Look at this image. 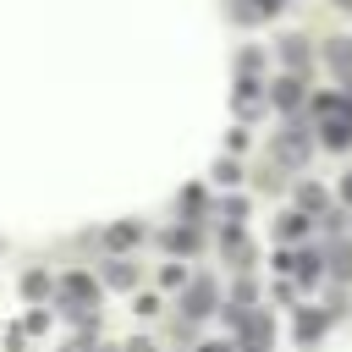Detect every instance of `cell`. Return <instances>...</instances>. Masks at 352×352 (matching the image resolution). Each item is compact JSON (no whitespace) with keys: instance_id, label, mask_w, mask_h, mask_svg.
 <instances>
[{"instance_id":"cell-20","label":"cell","mask_w":352,"mask_h":352,"mask_svg":"<svg viewBox=\"0 0 352 352\" xmlns=\"http://www.w3.org/2000/svg\"><path fill=\"white\" fill-rule=\"evenodd\" d=\"M198 352H226V346H214V341H209V346H198Z\"/></svg>"},{"instance_id":"cell-8","label":"cell","mask_w":352,"mask_h":352,"mask_svg":"<svg viewBox=\"0 0 352 352\" xmlns=\"http://www.w3.org/2000/svg\"><path fill=\"white\" fill-rule=\"evenodd\" d=\"M258 110H264V94H258V82L242 77L236 82V116H258Z\"/></svg>"},{"instance_id":"cell-9","label":"cell","mask_w":352,"mask_h":352,"mask_svg":"<svg viewBox=\"0 0 352 352\" xmlns=\"http://www.w3.org/2000/svg\"><path fill=\"white\" fill-rule=\"evenodd\" d=\"M324 324H330V314H297V341L308 346V341H319L324 336Z\"/></svg>"},{"instance_id":"cell-18","label":"cell","mask_w":352,"mask_h":352,"mask_svg":"<svg viewBox=\"0 0 352 352\" xmlns=\"http://www.w3.org/2000/svg\"><path fill=\"white\" fill-rule=\"evenodd\" d=\"M126 352H154V341H126Z\"/></svg>"},{"instance_id":"cell-12","label":"cell","mask_w":352,"mask_h":352,"mask_svg":"<svg viewBox=\"0 0 352 352\" xmlns=\"http://www.w3.org/2000/svg\"><path fill=\"white\" fill-rule=\"evenodd\" d=\"M22 292H28V297H44V292H50V275L28 270V275H22Z\"/></svg>"},{"instance_id":"cell-21","label":"cell","mask_w":352,"mask_h":352,"mask_svg":"<svg viewBox=\"0 0 352 352\" xmlns=\"http://www.w3.org/2000/svg\"><path fill=\"white\" fill-rule=\"evenodd\" d=\"M336 6H346V11H352V0H336Z\"/></svg>"},{"instance_id":"cell-4","label":"cell","mask_w":352,"mask_h":352,"mask_svg":"<svg viewBox=\"0 0 352 352\" xmlns=\"http://www.w3.org/2000/svg\"><path fill=\"white\" fill-rule=\"evenodd\" d=\"M270 104H275V110H286V116H292V110H297V104H302V82H297V77H280V82H275V88H270Z\"/></svg>"},{"instance_id":"cell-6","label":"cell","mask_w":352,"mask_h":352,"mask_svg":"<svg viewBox=\"0 0 352 352\" xmlns=\"http://www.w3.org/2000/svg\"><path fill=\"white\" fill-rule=\"evenodd\" d=\"M280 60H286V72L297 77V72H308V60H314V55H308V44H302V38H280Z\"/></svg>"},{"instance_id":"cell-3","label":"cell","mask_w":352,"mask_h":352,"mask_svg":"<svg viewBox=\"0 0 352 352\" xmlns=\"http://www.w3.org/2000/svg\"><path fill=\"white\" fill-rule=\"evenodd\" d=\"M324 60L336 66V77H341V88L352 82V38H330L324 44Z\"/></svg>"},{"instance_id":"cell-2","label":"cell","mask_w":352,"mask_h":352,"mask_svg":"<svg viewBox=\"0 0 352 352\" xmlns=\"http://www.w3.org/2000/svg\"><path fill=\"white\" fill-rule=\"evenodd\" d=\"M270 341H275V324H270V314H253V319L242 324V352H270Z\"/></svg>"},{"instance_id":"cell-16","label":"cell","mask_w":352,"mask_h":352,"mask_svg":"<svg viewBox=\"0 0 352 352\" xmlns=\"http://www.w3.org/2000/svg\"><path fill=\"white\" fill-rule=\"evenodd\" d=\"M280 236H286V242L302 236V214H286V220H280Z\"/></svg>"},{"instance_id":"cell-11","label":"cell","mask_w":352,"mask_h":352,"mask_svg":"<svg viewBox=\"0 0 352 352\" xmlns=\"http://www.w3.org/2000/svg\"><path fill=\"white\" fill-rule=\"evenodd\" d=\"M297 204H302V209H324V187H314V182L297 187Z\"/></svg>"},{"instance_id":"cell-1","label":"cell","mask_w":352,"mask_h":352,"mask_svg":"<svg viewBox=\"0 0 352 352\" xmlns=\"http://www.w3.org/2000/svg\"><path fill=\"white\" fill-rule=\"evenodd\" d=\"M275 154H280L286 165H308V154H314V138H302V126H286V132L275 138Z\"/></svg>"},{"instance_id":"cell-17","label":"cell","mask_w":352,"mask_h":352,"mask_svg":"<svg viewBox=\"0 0 352 352\" xmlns=\"http://www.w3.org/2000/svg\"><path fill=\"white\" fill-rule=\"evenodd\" d=\"M253 6H258V11H264V16H275V11H280V6H286V0H253Z\"/></svg>"},{"instance_id":"cell-7","label":"cell","mask_w":352,"mask_h":352,"mask_svg":"<svg viewBox=\"0 0 352 352\" xmlns=\"http://www.w3.org/2000/svg\"><path fill=\"white\" fill-rule=\"evenodd\" d=\"M324 148H352V116H330L324 121Z\"/></svg>"},{"instance_id":"cell-15","label":"cell","mask_w":352,"mask_h":352,"mask_svg":"<svg viewBox=\"0 0 352 352\" xmlns=\"http://www.w3.org/2000/svg\"><path fill=\"white\" fill-rule=\"evenodd\" d=\"M214 182H220V187H231V182H236V165H231V160H220V165H214Z\"/></svg>"},{"instance_id":"cell-10","label":"cell","mask_w":352,"mask_h":352,"mask_svg":"<svg viewBox=\"0 0 352 352\" xmlns=\"http://www.w3.org/2000/svg\"><path fill=\"white\" fill-rule=\"evenodd\" d=\"M104 280H110V286H132V280H138V270H132V264H121V258H116V264H110V270H104Z\"/></svg>"},{"instance_id":"cell-14","label":"cell","mask_w":352,"mask_h":352,"mask_svg":"<svg viewBox=\"0 0 352 352\" xmlns=\"http://www.w3.org/2000/svg\"><path fill=\"white\" fill-rule=\"evenodd\" d=\"M170 248H182V253H192V248H198V236H192V231L182 226V231H170Z\"/></svg>"},{"instance_id":"cell-5","label":"cell","mask_w":352,"mask_h":352,"mask_svg":"<svg viewBox=\"0 0 352 352\" xmlns=\"http://www.w3.org/2000/svg\"><path fill=\"white\" fill-rule=\"evenodd\" d=\"M204 314H214V286L209 280H192L187 286V319H204Z\"/></svg>"},{"instance_id":"cell-19","label":"cell","mask_w":352,"mask_h":352,"mask_svg":"<svg viewBox=\"0 0 352 352\" xmlns=\"http://www.w3.org/2000/svg\"><path fill=\"white\" fill-rule=\"evenodd\" d=\"M341 198H346V204H352V176H346V182H341Z\"/></svg>"},{"instance_id":"cell-13","label":"cell","mask_w":352,"mask_h":352,"mask_svg":"<svg viewBox=\"0 0 352 352\" xmlns=\"http://www.w3.org/2000/svg\"><path fill=\"white\" fill-rule=\"evenodd\" d=\"M126 242H138V226H110V248H126Z\"/></svg>"}]
</instances>
